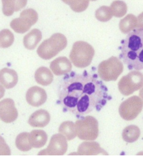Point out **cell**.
I'll return each instance as SVG.
<instances>
[{"label":"cell","mask_w":143,"mask_h":156,"mask_svg":"<svg viewBox=\"0 0 143 156\" xmlns=\"http://www.w3.org/2000/svg\"><path fill=\"white\" fill-rule=\"evenodd\" d=\"M58 100L64 112L81 118L94 111H100L112 99L105 84L96 75L86 71L82 74L74 72L66 75L58 90Z\"/></svg>","instance_id":"cell-1"},{"label":"cell","mask_w":143,"mask_h":156,"mask_svg":"<svg viewBox=\"0 0 143 156\" xmlns=\"http://www.w3.org/2000/svg\"><path fill=\"white\" fill-rule=\"evenodd\" d=\"M119 49L120 58L129 70L143 69V28H137L129 33Z\"/></svg>","instance_id":"cell-2"},{"label":"cell","mask_w":143,"mask_h":156,"mask_svg":"<svg viewBox=\"0 0 143 156\" xmlns=\"http://www.w3.org/2000/svg\"><path fill=\"white\" fill-rule=\"evenodd\" d=\"M67 45L66 37L61 33H55L39 45L37 53L41 58L50 60L65 49Z\"/></svg>","instance_id":"cell-3"},{"label":"cell","mask_w":143,"mask_h":156,"mask_svg":"<svg viewBox=\"0 0 143 156\" xmlns=\"http://www.w3.org/2000/svg\"><path fill=\"white\" fill-rule=\"evenodd\" d=\"M94 53V50L90 44L78 41L72 46L70 53V59L76 67L85 68L91 64Z\"/></svg>","instance_id":"cell-4"},{"label":"cell","mask_w":143,"mask_h":156,"mask_svg":"<svg viewBox=\"0 0 143 156\" xmlns=\"http://www.w3.org/2000/svg\"><path fill=\"white\" fill-rule=\"evenodd\" d=\"M75 128L77 136L82 140L92 141L96 140L99 135L98 122L92 116H86L77 120Z\"/></svg>","instance_id":"cell-5"},{"label":"cell","mask_w":143,"mask_h":156,"mask_svg":"<svg viewBox=\"0 0 143 156\" xmlns=\"http://www.w3.org/2000/svg\"><path fill=\"white\" fill-rule=\"evenodd\" d=\"M124 71L122 62L116 57H111L101 62L98 66V73L105 81H116Z\"/></svg>","instance_id":"cell-6"},{"label":"cell","mask_w":143,"mask_h":156,"mask_svg":"<svg viewBox=\"0 0 143 156\" xmlns=\"http://www.w3.org/2000/svg\"><path fill=\"white\" fill-rule=\"evenodd\" d=\"M143 87V74L133 71L123 76L118 84V90L124 96H129Z\"/></svg>","instance_id":"cell-7"},{"label":"cell","mask_w":143,"mask_h":156,"mask_svg":"<svg viewBox=\"0 0 143 156\" xmlns=\"http://www.w3.org/2000/svg\"><path fill=\"white\" fill-rule=\"evenodd\" d=\"M37 20L36 11L32 9H26L21 12L19 18L15 19L10 22V27L16 33H25L36 24Z\"/></svg>","instance_id":"cell-8"},{"label":"cell","mask_w":143,"mask_h":156,"mask_svg":"<svg viewBox=\"0 0 143 156\" xmlns=\"http://www.w3.org/2000/svg\"><path fill=\"white\" fill-rule=\"evenodd\" d=\"M142 107V100L138 96H133L124 101L119 107L118 111L122 119L132 121L141 113Z\"/></svg>","instance_id":"cell-9"},{"label":"cell","mask_w":143,"mask_h":156,"mask_svg":"<svg viewBox=\"0 0 143 156\" xmlns=\"http://www.w3.org/2000/svg\"><path fill=\"white\" fill-rule=\"evenodd\" d=\"M66 137L61 133L54 134L52 136L48 147L41 151L38 155H63L68 149Z\"/></svg>","instance_id":"cell-10"},{"label":"cell","mask_w":143,"mask_h":156,"mask_svg":"<svg viewBox=\"0 0 143 156\" xmlns=\"http://www.w3.org/2000/svg\"><path fill=\"white\" fill-rule=\"evenodd\" d=\"M0 117L2 121L6 123H10L17 119L18 111L12 99L6 98L1 101Z\"/></svg>","instance_id":"cell-11"},{"label":"cell","mask_w":143,"mask_h":156,"mask_svg":"<svg viewBox=\"0 0 143 156\" xmlns=\"http://www.w3.org/2000/svg\"><path fill=\"white\" fill-rule=\"evenodd\" d=\"M27 102L33 107H39L44 104L47 100V94L45 90L39 87L30 88L26 93Z\"/></svg>","instance_id":"cell-12"},{"label":"cell","mask_w":143,"mask_h":156,"mask_svg":"<svg viewBox=\"0 0 143 156\" xmlns=\"http://www.w3.org/2000/svg\"><path fill=\"white\" fill-rule=\"evenodd\" d=\"M72 66L70 61L65 57H60L52 61L50 64V69L57 76H62L69 73Z\"/></svg>","instance_id":"cell-13"},{"label":"cell","mask_w":143,"mask_h":156,"mask_svg":"<svg viewBox=\"0 0 143 156\" xmlns=\"http://www.w3.org/2000/svg\"><path fill=\"white\" fill-rule=\"evenodd\" d=\"M50 121V115L49 112L44 109H39L30 115L28 123L32 127L44 128L48 124Z\"/></svg>","instance_id":"cell-14"},{"label":"cell","mask_w":143,"mask_h":156,"mask_svg":"<svg viewBox=\"0 0 143 156\" xmlns=\"http://www.w3.org/2000/svg\"><path fill=\"white\" fill-rule=\"evenodd\" d=\"M1 83L6 89L13 88L18 83V74L13 69L3 68L0 72Z\"/></svg>","instance_id":"cell-15"},{"label":"cell","mask_w":143,"mask_h":156,"mask_svg":"<svg viewBox=\"0 0 143 156\" xmlns=\"http://www.w3.org/2000/svg\"><path fill=\"white\" fill-rule=\"evenodd\" d=\"M78 155H96L99 154L107 155L108 154L101 149L99 144L95 142H85L79 145L78 148Z\"/></svg>","instance_id":"cell-16"},{"label":"cell","mask_w":143,"mask_h":156,"mask_svg":"<svg viewBox=\"0 0 143 156\" xmlns=\"http://www.w3.org/2000/svg\"><path fill=\"white\" fill-rule=\"evenodd\" d=\"M42 39V33L37 29H34L23 37V45L27 50H34Z\"/></svg>","instance_id":"cell-17"},{"label":"cell","mask_w":143,"mask_h":156,"mask_svg":"<svg viewBox=\"0 0 143 156\" xmlns=\"http://www.w3.org/2000/svg\"><path fill=\"white\" fill-rule=\"evenodd\" d=\"M27 1L19 0H3V12L6 16H10L14 12H18L26 6Z\"/></svg>","instance_id":"cell-18"},{"label":"cell","mask_w":143,"mask_h":156,"mask_svg":"<svg viewBox=\"0 0 143 156\" xmlns=\"http://www.w3.org/2000/svg\"><path fill=\"white\" fill-rule=\"evenodd\" d=\"M36 81L43 86L50 85L53 80V75L49 69L45 67L38 68L35 73Z\"/></svg>","instance_id":"cell-19"},{"label":"cell","mask_w":143,"mask_h":156,"mask_svg":"<svg viewBox=\"0 0 143 156\" xmlns=\"http://www.w3.org/2000/svg\"><path fill=\"white\" fill-rule=\"evenodd\" d=\"M47 135L43 130L35 129L30 133V144L34 148L39 149L44 147L47 142Z\"/></svg>","instance_id":"cell-20"},{"label":"cell","mask_w":143,"mask_h":156,"mask_svg":"<svg viewBox=\"0 0 143 156\" xmlns=\"http://www.w3.org/2000/svg\"><path fill=\"white\" fill-rule=\"evenodd\" d=\"M138 26V19L133 14H128L119 23V28L124 34H129Z\"/></svg>","instance_id":"cell-21"},{"label":"cell","mask_w":143,"mask_h":156,"mask_svg":"<svg viewBox=\"0 0 143 156\" xmlns=\"http://www.w3.org/2000/svg\"><path fill=\"white\" fill-rule=\"evenodd\" d=\"M141 135L140 129L136 125H130L125 127L122 131V138L127 143L137 141Z\"/></svg>","instance_id":"cell-22"},{"label":"cell","mask_w":143,"mask_h":156,"mask_svg":"<svg viewBox=\"0 0 143 156\" xmlns=\"http://www.w3.org/2000/svg\"><path fill=\"white\" fill-rule=\"evenodd\" d=\"M59 132L64 135L68 140H73L77 136L75 124L69 121L63 122L60 124Z\"/></svg>","instance_id":"cell-23"},{"label":"cell","mask_w":143,"mask_h":156,"mask_svg":"<svg viewBox=\"0 0 143 156\" xmlns=\"http://www.w3.org/2000/svg\"><path fill=\"white\" fill-rule=\"evenodd\" d=\"M15 145L21 151L27 152L30 151L33 148L30 141V133L26 132L20 133L16 138Z\"/></svg>","instance_id":"cell-24"},{"label":"cell","mask_w":143,"mask_h":156,"mask_svg":"<svg viewBox=\"0 0 143 156\" xmlns=\"http://www.w3.org/2000/svg\"><path fill=\"white\" fill-rule=\"evenodd\" d=\"M113 16L116 17H122L127 11V6L122 1H114L110 6Z\"/></svg>","instance_id":"cell-25"},{"label":"cell","mask_w":143,"mask_h":156,"mask_svg":"<svg viewBox=\"0 0 143 156\" xmlns=\"http://www.w3.org/2000/svg\"><path fill=\"white\" fill-rule=\"evenodd\" d=\"M113 16L110 7L102 6L95 12V17L101 22H107L112 19Z\"/></svg>","instance_id":"cell-26"},{"label":"cell","mask_w":143,"mask_h":156,"mask_svg":"<svg viewBox=\"0 0 143 156\" xmlns=\"http://www.w3.org/2000/svg\"><path fill=\"white\" fill-rule=\"evenodd\" d=\"M63 2L68 5L71 9L75 12H82L88 7L89 2L85 0H68Z\"/></svg>","instance_id":"cell-27"},{"label":"cell","mask_w":143,"mask_h":156,"mask_svg":"<svg viewBox=\"0 0 143 156\" xmlns=\"http://www.w3.org/2000/svg\"><path fill=\"white\" fill-rule=\"evenodd\" d=\"M0 40L2 48H9L14 41V36L10 30L3 29L0 33Z\"/></svg>","instance_id":"cell-28"},{"label":"cell","mask_w":143,"mask_h":156,"mask_svg":"<svg viewBox=\"0 0 143 156\" xmlns=\"http://www.w3.org/2000/svg\"><path fill=\"white\" fill-rule=\"evenodd\" d=\"M137 28H143V12H142L138 17Z\"/></svg>","instance_id":"cell-29"},{"label":"cell","mask_w":143,"mask_h":156,"mask_svg":"<svg viewBox=\"0 0 143 156\" xmlns=\"http://www.w3.org/2000/svg\"><path fill=\"white\" fill-rule=\"evenodd\" d=\"M139 96H140V97L141 98L142 101V103H143V88L140 90V92H139Z\"/></svg>","instance_id":"cell-30"}]
</instances>
